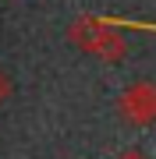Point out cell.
<instances>
[{
	"instance_id": "6da1fadb",
	"label": "cell",
	"mask_w": 156,
	"mask_h": 159,
	"mask_svg": "<svg viewBox=\"0 0 156 159\" xmlns=\"http://www.w3.org/2000/svg\"><path fill=\"white\" fill-rule=\"evenodd\" d=\"M117 110L128 124H153L156 120V85L153 81H135L131 89H124V96L117 99Z\"/></svg>"
},
{
	"instance_id": "3957f363",
	"label": "cell",
	"mask_w": 156,
	"mask_h": 159,
	"mask_svg": "<svg viewBox=\"0 0 156 159\" xmlns=\"http://www.w3.org/2000/svg\"><path fill=\"white\" fill-rule=\"evenodd\" d=\"M7 96H11V78H7L4 71H0V102H4Z\"/></svg>"
},
{
	"instance_id": "277c9868",
	"label": "cell",
	"mask_w": 156,
	"mask_h": 159,
	"mask_svg": "<svg viewBox=\"0 0 156 159\" xmlns=\"http://www.w3.org/2000/svg\"><path fill=\"white\" fill-rule=\"evenodd\" d=\"M117 159H145V156L139 152V148H128V152H121V156H117Z\"/></svg>"
},
{
	"instance_id": "7a4b0ae2",
	"label": "cell",
	"mask_w": 156,
	"mask_h": 159,
	"mask_svg": "<svg viewBox=\"0 0 156 159\" xmlns=\"http://www.w3.org/2000/svg\"><path fill=\"white\" fill-rule=\"evenodd\" d=\"M71 35L78 39V46H85V50H92L96 57H103V60H121L124 57V43H121V35L117 32H110V29H99V25L92 21H78L75 29H71Z\"/></svg>"
}]
</instances>
